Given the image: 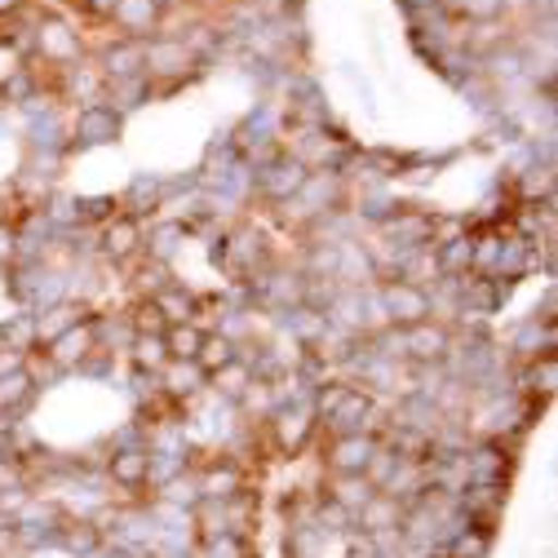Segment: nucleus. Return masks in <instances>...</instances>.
I'll return each instance as SVG.
<instances>
[{
	"label": "nucleus",
	"instance_id": "25",
	"mask_svg": "<svg viewBox=\"0 0 558 558\" xmlns=\"http://www.w3.org/2000/svg\"><path fill=\"white\" fill-rule=\"evenodd\" d=\"M487 549H493V527L474 523V527H461V532L448 541L444 558H487Z\"/></svg>",
	"mask_w": 558,
	"mask_h": 558
},
{
	"label": "nucleus",
	"instance_id": "20",
	"mask_svg": "<svg viewBox=\"0 0 558 558\" xmlns=\"http://www.w3.org/2000/svg\"><path fill=\"white\" fill-rule=\"evenodd\" d=\"M129 364H133V373L160 377V368L169 364L165 332H133V337H129Z\"/></svg>",
	"mask_w": 558,
	"mask_h": 558
},
{
	"label": "nucleus",
	"instance_id": "17",
	"mask_svg": "<svg viewBox=\"0 0 558 558\" xmlns=\"http://www.w3.org/2000/svg\"><path fill=\"white\" fill-rule=\"evenodd\" d=\"M89 315H94V311L81 306V302H49V306H40V311L32 315V324H36V351H40V345H49L58 332H66L72 324L89 319Z\"/></svg>",
	"mask_w": 558,
	"mask_h": 558
},
{
	"label": "nucleus",
	"instance_id": "30",
	"mask_svg": "<svg viewBox=\"0 0 558 558\" xmlns=\"http://www.w3.org/2000/svg\"><path fill=\"white\" fill-rule=\"evenodd\" d=\"M527 390H532V395H545V399L554 395V351L532 360V368H527Z\"/></svg>",
	"mask_w": 558,
	"mask_h": 558
},
{
	"label": "nucleus",
	"instance_id": "31",
	"mask_svg": "<svg viewBox=\"0 0 558 558\" xmlns=\"http://www.w3.org/2000/svg\"><path fill=\"white\" fill-rule=\"evenodd\" d=\"M111 5H116V0H66V10L81 14V19H94V23H107Z\"/></svg>",
	"mask_w": 558,
	"mask_h": 558
},
{
	"label": "nucleus",
	"instance_id": "11",
	"mask_svg": "<svg viewBox=\"0 0 558 558\" xmlns=\"http://www.w3.org/2000/svg\"><path fill=\"white\" fill-rule=\"evenodd\" d=\"M319 426H328L332 435H377V399L368 390L351 386Z\"/></svg>",
	"mask_w": 558,
	"mask_h": 558
},
{
	"label": "nucleus",
	"instance_id": "12",
	"mask_svg": "<svg viewBox=\"0 0 558 558\" xmlns=\"http://www.w3.org/2000/svg\"><path fill=\"white\" fill-rule=\"evenodd\" d=\"M143 45L147 40H129V36H107L98 49H94V62H98V72L107 85L116 81H137V76H147L143 72Z\"/></svg>",
	"mask_w": 558,
	"mask_h": 558
},
{
	"label": "nucleus",
	"instance_id": "21",
	"mask_svg": "<svg viewBox=\"0 0 558 558\" xmlns=\"http://www.w3.org/2000/svg\"><path fill=\"white\" fill-rule=\"evenodd\" d=\"M32 399H36V373H32V360H27L23 368H10L5 377H0V416L23 412Z\"/></svg>",
	"mask_w": 558,
	"mask_h": 558
},
{
	"label": "nucleus",
	"instance_id": "5",
	"mask_svg": "<svg viewBox=\"0 0 558 558\" xmlns=\"http://www.w3.org/2000/svg\"><path fill=\"white\" fill-rule=\"evenodd\" d=\"M169 5L173 0H116L107 14V27L129 40H151L169 27Z\"/></svg>",
	"mask_w": 558,
	"mask_h": 558
},
{
	"label": "nucleus",
	"instance_id": "27",
	"mask_svg": "<svg viewBox=\"0 0 558 558\" xmlns=\"http://www.w3.org/2000/svg\"><path fill=\"white\" fill-rule=\"evenodd\" d=\"M204 324H169L165 328V345H169V360H195L199 355V341H204Z\"/></svg>",
	"mask_w": 558,
	"mask_h": 558
},
{
	"label": "nucleus",
	"instance_id": "16",
	"mask_svg": "<svg viewBox=\"0 0 558 558\" xmlns=\"http://www.w3.org/2000/svg\"><path fill=\"white\" fill-rule=\"evenodd\" d=\"M199 493L208 497V501H231V497H240L244 493V465L235 461V457H222V461H208L204 470H199Z\"/></svg>",
	"mask_w": 558,
	"mask_h": 558
},
{
	"label": "nucleus",
	"instance_id": "15",
	"mask_svg": "<svg viewBox=\"0 0 558 558\" xmlns=\"http://www.w3.org/2000/svg\"><path fill=\"white\" fill-rule=\"evenodd\" d=\"M510 448L506 439H483L474 452H465V470H470V483H506L510 478Z\"/></svg>",
	"mask_w": 558,
	"mask_h": 558
},
{
	"label": "nucleus",
	"instance_id": "22",
	"mask_svg": "<svg viewBox=\"0 0 558 558\" xmlns=\"http://www.w3.org/2000/svg\"><path fill=\"white\" fill-rule=\"evenodd\" d=\"M199 293H191L186 284H178V279H173V284L169 289H160L156 293V306H160V315L169 319V324H199Z\"/></svg>",
	"mask_w": 558,
	"mask_h": 558
},
{
	"label": "nucleus",
	"instance_id": "6",
	"mask_svg": "<svg viewBox=\"0 0 558 558\" xmlns=\"http://www.w3.org/2000/svg\"><path fill=\"white\" fill-rule=\"evenodd\" d=\"M377 302L386 311V324L390 328H408V324H422L435 315V293L430 289H416L408 284V279H381V289H377Z\"/></svg>",
	"mask_w": 558,
	"mask_h": 558
},
{
	"label": "nucleus",
	"instance_id": "3",
	"mask_svg": "<svg viewBox=\"0 0 558 558\" xmlns=\"http://www.w3.org/2000/svg\"><path fill=\"white\" fill-rule=\"evenodd\" d=\"M399 332V360L416 364V368H430V364H448L452 351H457V337H452V324L448 319H422V324H408V328H395Z\"/></svg>",
	"mask_w": 558,
	"mask_h": 558
},
{
	"label": "nucleus",
	"instance_id": "9",
	"mask_svg": "<svg viewBox=\"0 0 558 558\" xmlns=\"http://www.w3.org/2000/svg\"><path fill=\"white\" fill-rule=\"evenodd\" d=\"M98 315H89V319H81V324H72L66 332H58L49 345H40V355L58 368V373H72V368H85V360L98 351Z\"/></svg>",
	"mask_w": 558,
	"mask_h": 558
},
{
	"label": "nucleus",
	"instance_id": "26",
	"mask_svg": "<svg viewBox=\"0 0 558 558\" xmlns=\"http://www.w3.org/2000/svg\"><path fill=\"white\" fill-rule=\"evenodd\" d=\"M62 545L72 549V554H98L102 549V527L94 519H66L62 523Z\"/></svg>",
	"mask_w": 558,
	"mask_h": 558
},
{
	"label": "nucleus",
	"instance_id": "33",
	"mask_svg": "<svg viewBox=\"0 0 558 558\" xmlns=\"http://www.w3.org/2000/svg\"><path fill=\"white\" fill-rule=\"evenodd\" d=\"M182 5H191V10H204V5H214V0H182Z\"/></svg>",
	"mask_w": 558,
	"mask_h": 558
},
{
	"label": "nucleus",
	"instance_id": "28",
	"mask_svg": "<svg viewBox=\"0 0 558 558\" xmlns=\"http://www.w3.org/2000/svg\"><path fill=\"white\" fill-rule=\"evenodd\" d=\"M124 324H129V332H165L169 328V319L160 315L156 298H133L129 311H124Z\"/></svg>",
	"mask_w": 558,
	"mask_h": 558
},
{
	"label": "nucleus",
	"instance_id": "29",
	"mask_svg": "<svg viewBox=\"0 0 558 558\" xmlns=\"http://www.w3.org/2000/svg\"><path fill=\"white\" fill-rule=\"evenodd\" d=\"M199 558H248V545H244L231 527H222V532H208V536H204Z\"/></svg>",
	"mask_w": 558,
	"mask_h": 558
},
{
	"label": "nucleus",
	"instance_id": "24",
	"mask_svg": "<svg viewBox=\"0 0 558 558\" xmlns=\"http://www.w3.org/2000/svg\"><path fill=\"white\" fill-rule=\"evenodd\" d=\"M448 14L465 27H483V23H506V0H444Z\"/></svg>",
	"mask_w": 558,
	"mask_h": 558
},
{
	"label": "nucleus",
	"instance_id": "23",
	"mask_svg": "<svg viewBox=\"0 0 558 558\" xmlns=\"http://www.w3.org/2000/svg\"><path fill=\"white\" fill-rule=\"evenodd\" d=\"M253 381H257V373H253V364L240 355V360H231L227 368H218L214 377H208V390H218L227 403H240V395H244Z\"/></svg>",
	"mask_w": 558,
	"mask_h": 558
},
{
	"label": "nucleus",
	"instance_id": "19",
	"mask_svg": "<svg viewBox=\"0 0 558 558\" xmlns=\"http://www.w3.org/2000/svg\"><path fill=\"white\" fill-rule=\"evenodd\" d=\"M231 360H240V341H235L231 332H222V328H208V332H204V341H199L195 368H199L204 377H214V373H218V368H227Z\"/></svg>",
	"mask_w": 558,
	"mask_h": 558
},
{
	"label": "nucleus",
	"instance_id": "10",
	"mask_svg": "<svg viewBox=\"0 0 558 558\" xmlns=\"http://www.w3.org/2000/svg\"><path fill=\"white\" fill-rule=\"evenodd\" d=\"M143 240H147V222H137L129 214H111L98 227V253L111 266H129V262L143 257Z\"/></svg>",
	"mask_w": 558,
	"mask_h": 558
},
{
	"label": "nucleus",
	"instance_id": "18",
	"mask_svg": "<svg viewBox=\"0 0 558 558\" xmlns=\"http://www.w3.org/2000/svg\"><path fill=\"white\" fill-rule=\"evenodd\" d=\"M165 204V186H160V178H151V173H137L133 182H129V191L120 195V214H129V218H137V222H147V218H156V208Z\"/></svg>",
	"mask_w": 558,
	"mask_h": 558
},
{
	"label": "nucleus",
	"instance_id": "2",
	"mask_svg": "<svg viewBox=\"0 0 558 558\" xmlns=\"http://www.w3.org/2000/svg\"><path fill=\"white\" fill-rule=\"evenodd\" d=\"M32 53L49 66V72H66V66H76L81 58H89V45H85V32L72 19L40 14L32 23Z\"/></svg>",
	"mask_w": 558,
	"mask_h": 558
},
{
	"label": "nucleus",
	"instance_id": "34",
	"mask_svg": "<svg viewBox=\"0 0 558 558\" xmlns=\"http://www.w3.org/2000/svg\"><path fill=\"white\" fill-rule=\"evenodd\" d=\"M430 558H444V554H430Z\"/></svg>",
	"mask_w": 558,
	"mask_h": 558
},
{
	"label": "nucleus",
	"instance_id": "14",
	"mask_svg": "<svg viewBox=\"0 0 558 558\" xmlns=\"http://www.w3.org/2000/svg\"><path fill=\"white\" fill-rule=\"evenodd\" d=\"M381 439L377 435H328V470L332 474H364L368 461L377 457Z\"/></svg>",
	"mask_w": 558,
	"mask_h": 558
},
{
	"label": "nucleus",
	"instance_id": "4",
	"mask_svg": "<svg viewBox=\"0 0 558 558\" xmlns=\"http://www.w3.org/2000/svg\"><path fill=\"white\" fill-rule=\"evenodd\" d=\"M266 430H270V444L284 452V457H302L315 435H319V416L311 403H275L270 416H266Z\"/></svg>",
	"mask_w": 558,
	"mask_h": 558
},
{
	"label": "nucleus",
	"instance_id": "13",
	"mask_svg": "<svg viewBox=\"0 0 558 558\" xmlns=\"http://www.w3.org/2000/svg\"><path fill=\"white\" fill-rule=\"evenodd\" d=\"M107 474L124 493H143L151 483V448L147 444H116L107 457Z\"/></svg>",
	"mask_w": 558,
	"mask_h": 558
},
{
	"label": "nucleus",
	"instance_id": "7",
	"mask_svg": "<svg viewBox=\"0 0 558 558\" xmlns=\"http://www.w3.org/2000/svg\"><path fill=\"white\" fill-rule=\"evenodd\" d=\"M120 133H124V116L111 102H85V107H76L72 124H66L72 147H111V143H120Z\"/></svg>",
	"mask_w": 558,
	"mask_h": 558
},
{
	"label": "nucleus",
	"instance_id": "8",
	"mask_svg": "<svg viewBox=\"0 0 558 558\" xmlns=\"http://www.w3.org/2000/svg\"><path fill=\"white\" fill-rule=\"evenodd\" d=\"M306 178H311V165H306L302 156H293V151H279L275 160H266V165L253 173L257 195H262L266 204H284V199H293V195L302 191Z\"/></svg>",
	"mask_w": 558,
	"mask_h": 558
},
{
	"label": "nucleus",
	"instance_id": "1",
	"mask_svg": "<svg viewBox=\"0 0 558 558\" xmlns=\"http://www.w3.org/2000/svg\"><path fill=\"white\" fill-rule=\"evenodd\" d=\"M143 72L156 89H173V85H186L204 72V58L186 45V36L178 32H160L143 45Z\"/></svg>",
	"mask_w": 558,
	"mask_h": 558
},
{
	"label": "nucleus",
	"instance_id": "32",
	"mask_svg": "<svg viewBox=\"0 0 558 558\" xmlns=\"http://www.w3.org/2000/svg\"><path fill=\"white\" fill-rule=\"evenodd\" d=\"M32 14V0H0V23H19Z\"/></svg>",
	"mask_w": 558,
	"mask_h": 558
}]
</instances>
